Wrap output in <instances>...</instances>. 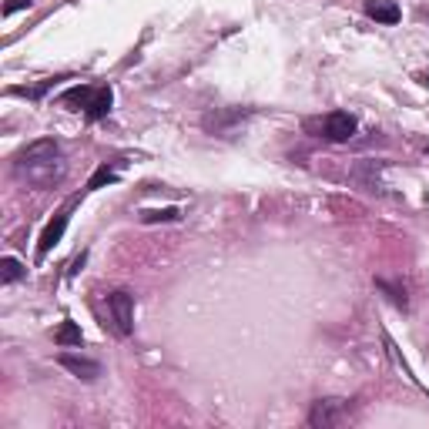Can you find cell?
Wrapping results in <instances>:
<instances>
[{
    "mask_svg": "<svg viewBox=\"0 0 429 429\" xmlns=\"http://www.w3.org/2000/svg\"><path fill=\"white\" fill-rule=\"evenodd\" d=\"M366 17H372L376 24H399L402 11L393 0H366Z\"/></svg>",
    "mask_w": 429,
    "mask_h": 429,
    "instance_id": "9",
    "label": "cell"
},
{
    "mask_svg": "<svg viewBox=\"0 0 429 429\" xmlns=\"http://www.w3.org/2000/svg\"><path fill=\"white\" fill-rule=\"evenodd\" d=\"M138 218L144 222V225H158V222H178V218H182V208H175V205H171V208H148V212H141Z\"/></svg>",
    "mask_w": 429,
    "mask_h": 429,
    "instance_id": "14",
    "label": "cell"
},
{
    "mask_svg": "<svg viewBox=\"0 0 429 429\" xmlns=\"http://www.w3.org/2000/svg\"><path fill=\"white\" fill-rule=\"evenodd\" d=\"M54 342H57V346H64V349H67V346H81V342H84V336H81V325H77V322H61V329H57V332H54Z\"/></svg>",
    "mask_w": 429,
    "mask_h": 429,
    "instance_id": "13",
    "label": "cell"
},
{
    "mask_svg": "<svg viewBox=\"0 0 429 429\" xmlns=\"http://www.w3.org/2000/svg\"><path fill=\"white\" fill-rule=\"evenodd\" d=\"M24 275H27V268H24V265H20L17 259H11V255H7V259L0 261V282H4V285H11V282H20Z\"/></svg>",
    "mask_w": 429,
    "mask_h": 429,
    "instance_id": "15",
    "label": "cell"
},
{
    "mask_svg": "<svg viewBox=\"0 0 429 429\" xmlns=\"http://www.w3.org/2000/svg\"><path fill=\"white\" fill-rule=\"evenodd\" d=\"M54 158H61V144H57L54 138L31 141L24 151L17 154V171L34 168V165H44V161H54Z\"/></svg>",
    "mask_w": 429,
    "mask_h": 429,
    "instance_id": "3",
    "label": "cell"
},
{
    "mask_svg": "<svg viewBox=\"0 0 429 429\" xmlns=\"http://www.w3.org/2000/svg\"><path fill=\"white\" fill-rule=\"evenodd\" d=\"M111 104H114V91H111V88H97L91 97V104H88V111H84L88 121H101L107 111H111Z\"/></svg>",
    "mask_w": 429,
    "mask_h": 429,
    "instance_id": "11",
    "label": "cell"
},
{
    "mask_svg": "<svg viewBox=\"0 0 429 429\" xmlns=\"http://www.w3.org/2000/svg\"><path fill=\"white\" fill-rule=\"evenodd\" d=\"M34 0H7L4 4V17H11V14H17V11H24V7H31Z\"/></svg>",
    "mask_w": 429,
    "mask_h": 429,
    "instance_id": "19",
    "label": "cell"
},
{
    "mask_svg": "<svg viewBox=\"0 0 429 429\" xmlns=\"http://www.w3.org/2000/svg\"><path fill=\"white\" fill-rule=\"evenodd\" d=\"M54 88V81H41V84H34V88H11V94H17V97H31V101H37V97H44L47 91Z\"/></svg>",
    "mask_w": 429,
    "mask_h": 429,
    "instance_id": "16",
    "label": "cell"
},
{
    "mask_svg": "<svg viewBox=\"0 0 429 429\" xmlns=\"http://www.w3.org/2000/svg\"><path fill=\"white\" fill-rule=\"evenodd\" d=\"M322 135L329 141H349L355 135V118L349 111H332V114L322 121Z\"/></svg>",
    "mask_w": 429,
    "mask_h": 429,
    "instance_id": "8",
    "label": "cell"
},
{
    "mask_svg": "<svg viewBox=\"0 0 429 429\" xmlns=\"http://www.w3.org/2000/svg\"><path fill=\"white\" fill-rule=\"evenodd\" d=\"M111 182H118V171L104 165V168L94 171V178L88 182V191H94V188H104V184H111Z\"/></svg>",
    "mask_w": 429,
    "mask_h": 429,
    "instance_id": "18",
    "label": "cell"
},
{
    "mask_svg": "<svg viewBox=\"0 0 429 429\" xmlns=\"http://www.w3.org/2000/svg\"><path fill=\"white\" fill-rule=\"evenodd\" d=\"M57 362H61L71 376H77V379H84V383H94L97 376H101V362H94V359H88V355H77V353H61L57 355Z\"/></svg>",
    "mask_w": 429,
    "mask_h": 429,
    "instance_id": "7",
    "label": "cell"
},
{
    "mask_svg": "<svg viewBox=\"0 0 429 429\" xmlns=\"http://www.w3.org/2000/svg\"><path fill=\"white\" fill-rule=\"evenodd\" d=\"M97 88H88V84H77V88H71V91L61 94V104L71 107V111H88V104H91V97Z\"/></svg>",
    "mask_w": 429,
    "mask_h": 429,
    "instance_id": "12",
    "label": "cell"
},
{
    "mask_svg": "<svg viewBox=\"0 0 429 429\" xmlns=\"http://www.w3.org/2000/svg\"><path fill=\"white\" fill-rule=\"evenodd\" d=\"M423 151H426V154H429V141H426V144H423Z\"/></svg>",
    "mask_w": 429,
    "mask_h": 429,
    "instance_id": "20",
    "label": "cell"
},
{
    "mask_svg": "<svg viewBox=\"0 0 429 429\" xmlns=\"http://www.w3.org/2000/svg\"><path fill=\"white\" fill-rule=\"evenodd\" d=\"M376 285H379V289H383L386 295H389V302H393L396 308H406V292L399 289V285H389L386 278H376Z\"/></svg>",
    "mask_w": 429,
    "mask_h": 429,
    "instance_id": "17",
    "label": "cell"
},
{
    "mask_svg": "<svg viewBox=\"0 0 429 429\" xmlns=\"http://www.w3.org/2000/svg\"><path fill=\"white\" fill-rule=\"evenodd\" d=\"M245 118H248V111H242V107H218V111H212V114H205L201 124H205L208 135L229 138V135H235V128L245 121Z\"/></svg>",
    "mask_w": 429,
    "mask_h": 429,
    "instance_id": "2",
    "label": "cell"
},
{
    "mask_svg": "<svg viewBox=\"0 0 429 429\" xmlns=\"http://www.w3.org/2000/svg\"><path fill=\"white\" fill-rule=\"evenodd\" d=\"M339 423H346V402L342 399H319L308 413V426L315 429H332Z\"/></svg>",
    "mask_w": 429,
    "mask_h": 429,
    "instance_id": "4",
    "label": "cell"
},
{
    "mask_svg": "<svg viewBox=\"0 0 429 429\" xmlns=\"http://www.w3.org/2000/svg\"><path fill=\"white\" fill-rule=\"evenodd\" d=\"M71 208H74V201H67L61 212L47 222V229L41 231V242H37V259H44L47 252H50V248L64 238V229H67V222H71Z\"/></svg>",
    "mask_w": 429,
    "mask_h": 429,
    "instance_id": "5",
    "label": "cell"
},
{
    "mask_svg": "<svg viewBox=\"0 0 429 429\" xmlns=\"http://www.w3.org/2000/svg\"><path fill=\"white\" fill-rule=\"evenodd\" d=\"M386 168V161H362V165H355L353 168V178L366 191H383V184H379V171Z\"/></svg>",
    "mask_w": 429,
    "mask_h": 429,
    "instance_id": "10",
    "label": "cell"
},
{
    "mask_svg": "<svg viewBox=\"0 0 429 429\" xmlns=\"http://www.w3.org/2000/svg\"><path fill=\"white\" fill-rule=\"evenodd\" d=\"M104 325L121 339L131 336V329H135V295H131V292L118 289L107 295V322Z\"/></svg>",
    "mask_w": 429,
    "mask_h": 429,
    "instance_id": "1",
    "label": "cell"
},
{
    "mask_svg": "<svg viewBox=\"0 0 429 429\" xmlns=\"http://www.w3.org/2000/svg\"><path fill=\"white\" fill-rule=\"evenodd\" d=\"M17 175H27V182H31L34 188H50V184H57L64 178V161L61 158H54V161H44V165L24 168V171H17Z\"/></svg>",
    "mask_w": 429,
    "mask_h": 429,
    "instance_id": "6",
    "label": "cell"
}]
</instances>
